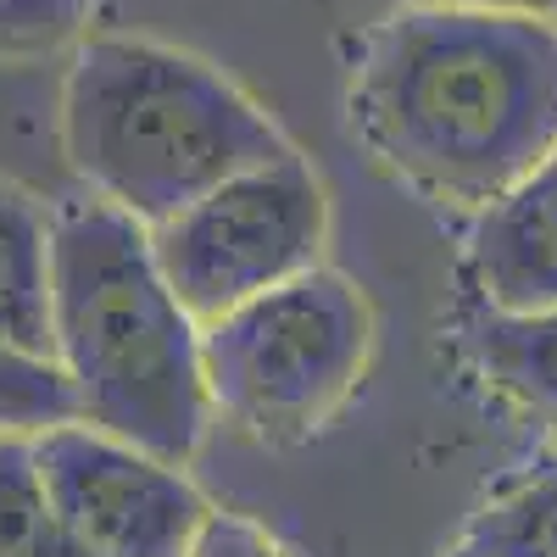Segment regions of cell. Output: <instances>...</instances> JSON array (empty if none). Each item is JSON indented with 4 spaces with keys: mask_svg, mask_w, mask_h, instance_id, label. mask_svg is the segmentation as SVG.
<instances>
[{
    "mask_svg": "<svg viewBox=\"0 0 557 557\" xmlns=\"http://www.w3.org/2000/svg\"><path fill=\"white\" fill-rule=\"evenodd\" d=\"M351 128L407 190L485 212L557 151V23L396 7L357 57Z\"/></svg>",
    "mask_w": 557,
    "mask_h": 557,
    "instance_id": "6da1fadb",
    "label": "cell"
},
{
    "mask_svg": "<svg viewBox=\"0 0 557 557\" xmlns=\"http://www.w3.org/2000/svg\"><path fill=\"white\" fill-rule=\"evenodd\" d=\"M51 362L78 424L162 462H190L207 435L201 323L178 307L151 228L101 196L51 212Z\"/></svg>",
    "mask_w": 557,
    "mask_h": 557,
    "instance_id": "7a4b0ae2",
    "label": "cell"
},
{
    "mask_svg": "<svg viewBox=\"0 0 557 557\" xmlns=\"http://www.w3.org/2000/svg\"><path fill=\"white\" fill-rule=\"evenodd\" d=\"M62 151L89 196L157 228L296 146L212 62L139 34H84L62 78Z\"/></svg>",
    "mask_w": 557,
    "mask_h": 557,
    "instance_id": "3957f363",
    "label": "cell"
},
{
    "mask_svg": "<svg viewBox=\"0 0 557 557\" xmlns=\"http://www.w3.org/2000/svg\"><path fill=\"white\" fill-rule=\"evenodd\" d=\"M368 351H374L368 296L323 262L201 323L207 401L262 446H296L318 435L351 401Z\"/></svg>",
    "mask_w": 557,
    "mask_h": 557,
    "instance_id": "277c9868",
    "label": "cell"
},
{
    "mask_svg": "<svg viewBox=\"0 0 557 557\" xmlns=\"http://www.w3.org/2000/svg\"><path fill=\"white\" fill-rule=\"evenodd\" d=\"M330 201L301 151L235 173L212 196L151 228L168 290L196 323H212L323 262Z\"/></svg>",
    "mask_w": 557,
    "mask_h": 557,
    "instance_id": "5b68a950",
    "label": "cell"
},
{
    "mask_svg": "<svg viewBox=\"0 0 557 557\" xmlns=\"http://www.w3.org/2000/svg\"><path fill=\"white\" fill-rule=\"evenodd\" d=\"M28 451L51 507L96 557H184L212 513V502L178 462H162L78 418L28 435Z\"/></svg>",
    "mask_w": 557,
    "mask_h": 557,
    "instance_id": "8992f818",
    "label": "cell"
},
{
    "mask_svg": "<svg viewBox=\"0 0 557 557\" xmlns=\"http://www.w3.org/2000/svg\"><path fill=\"white\" fill-rule=\"evenodd\" d=\"M469 273L480 307L491 312L557 307V151L485 212H474Z\"/></svg>",
    "mask_w": 557,
    "mask_h": 557,
    "instance_id": "52a82bcc",
    "label": "cell"
},
{
    "mask_svg": "<svg viewBox=\"0 0 557 557\" xmlns=\"http://www.w3.org/2000/svg\"><path fill=\"white\" fill-rule=\"evenodd\" d=\"M0 346L51 362V207L0 178Z\"/></svg>",
    "mask_w": 557,
    "mask_h": 557,
    "instance_id": "ba28073f",
    "label": "cell"
},
{
    "mask_svg": "<svg viewBox=\"0 0 557 557\" xmlns=\"http://www.w3.org/2000/svg\"><path fill=\"white\" fill-rule=\"evenodd\" d=\"M462 335H469L480 374L557 435V307H546V312L480 307Z\"/></svg>",
    "mask_w": 557,
    "mask_h": 557,
    "instance_id": "9c48e42d",
    "label": "cell"
},
{
    "mask_svg": "<svg viewBox=\"0 0 557 557\" xmlns=\"http://www.w3.org/2000/svg\"><path fill=\"white\" fill-rule=\"evenodd\" d=\"M451 557H557V462L496 491L457 535Z\"/></svg>",
    "mask_w": 557,
    "mask_h": 557,
    "instance_id": "30bf717a",
    "label": "cell"
},
{
    "mask_svg": "<svg viewBox=\"0 0 557 557\" xmlns=\"http://www.w3.org/2000/svg\"><path fill=\"white\" fill-rule=\"evenodd\" d=\"M0 557H96L45 496L28 435H0Z\"/></svg>",
    "mask_w": 557,
    "mask_h": 557,
    "instance_id": "8fae6325",
    "label": "cell"
},
{
    "mask_svg": "<svg viewBox=\"0 0 557 557\" xmlns=\"http://www.w3.org/2000/svg\"><path fill=\"white\" fill-rule=\"evenodd\" d=\"M67 418L78 412L57 362H34L0 346V435H39L51 424H67Z\"/></svg>",
    "mask_w": 557,
    "mask_h": 557,
    "instance_id": "7c38bea8",
    "label": "cell"
},
{
    "mask_svg": "<svg viewBox=\"0 0 557 557\" xmlns=\"http://www.w3.org/2000/svg\"><path fill=\"white\" fill-rule=\"evenodd\" d=\"M96 0H0V57H39L78 39Z\"/></svg>",
    "mask_w": 557,
    "mask_h": 557,
    "instance_id": "4fadbf2b",
    "label": "cell"
},
{
    "mask_svg": "<svg viewBox=\"0 0 557 557\" xmlns=\"http://www.w3.org/2000/svg\"><path fill=\"white\" fill-rule=\"evenodd\" d=\"M184 557H285V546H278L262 524H251L246 513H218L212 507Z\"/></svg>",
    "mask_w": 557,
    "mask_h": 557,
    "instance_id": "5bb4252c",
    "label": "cell"
},
{
    "mask_svg": "<svg viewBox=\"0 0 557 557\" xmlns=\"http://www.w3.org/2000/svg\"><path fill=\"white\" fill-rule=\"evenodd\" d=\"M401 7H451V12H519V17H552L557 0H401Z\"/></svg>",
    "mask_w": 557,
    "mask_h": 557,
    "instance_id": "9a60e30c",
    "label": "cell"
}]
</instances>
